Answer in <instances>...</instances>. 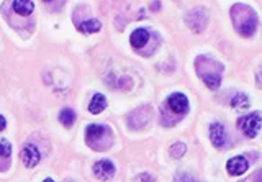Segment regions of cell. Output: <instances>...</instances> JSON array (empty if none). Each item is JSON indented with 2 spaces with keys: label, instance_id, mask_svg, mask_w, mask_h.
I'll use <instances>...</instances> for the list:
<instances>
[{
  "label": "cell",
  "instance_id": "obj_15",
  "mask_svg": "<svg viewBox=\"0 0 262 182\" xmlns=\"http://www.w3.org/2000/svg\"><path fill=\"white\" fill-rule=\"evenodd\" d=\"M77 28H79V32L85 33V35H89V33H97V32H100L102 23L99 22V20L92 18V20H87V22L79 23V27H77Z\"/></svg>",
  "mask_w": 262,
  "mask_h": 182
},
{
  "label": "cell",
  "instance_id": "obj_17",
  "mask_svg": "<svg viewBox=\"0 0 262 182\" xmlns=\"http://www.w3.org/2000/svg\"><path fill=\"white\" fill-rule=\"evenodd\" d=\"M59 121L64 126L71 128V126L74 125V121H75V112H74L73 109H63L59 112Z\"/></svg>",
  "mask_w": 262,
  "mask_h": 182
},
{
  "label": "cell",
  "instance_id": "obj_22",
  "mask_svg": "<svg viewBox=\"0 0 262 182\" xmlns=\"http://www.w3.org/2000/svg\"><path fill=\"white\" fill-rule=\"evenodd\" d=\"M5 126H7V120H5L2 115H0V131L5 130Z\"/></svg>",
  "mask_w": 262,
  "mask_h": 182
},
{
  "label": "cell",
  "instance_id": "obj_5",
  "mask_svg": "<svg viewBox=\"0 0 262 182\" xmlns=\"http://www.w3.org/2000/svg\"><path fill=\"white\" fill-rule=\"evenodd\" d=\"M151 117H152L151 107L145 105V107L136 109L135 112H131L130 115H128V125H130V128H133V130H141L150 123Z\"/></svg>",
  "mask_w": 262,
  "mask_h": 182
},
{
  "label": "cell",
  "instance_id": "obj_18",
  "mask_svg": "<svg viewBox=\"0 0 262 182\" xmlns=\"http://www.w3.org/2000/svg\"><path fill=\"white\" fill-rule=\"evenodd\" d=\"M186 151H187V146L184 145V143H174L172 145V148H171V156L172 158H182L184 154H186Z\"/></svg>",
  "mask_w": 262,
  "mask_h": 182
},
{
  "label": "cell",
  "instance_id": "obj_3",
  "mask_svg": "<svg viewBox=\"0 0 262 182\" xmlns=\"http://www.w3.org/2000/svg\"><path fill=\"white\" fill-rule=\"evenodd\" d=\"M113 140L110 126L107 125H89L85 130V141L92 149L100 151L110 148Z\"/></svg>",
  "mask_w": 262,
  "mask_h": 182
},
{
  "label": "cell",
  "instance_id": "obj_13",
  "mask_svg": "<svg viewBox=\"0 0 262 182\" xmlns=\"http://www.w3.org/2000/svg\"><path fill=\"white\" fill-rule=\"evenodd\" d=\"M107 109V99H105V95H102V94H95L94 95V99L90 100V105H89V112L90 113H100V112H104V110Z\"/></svg>",
  "mask_w": 262,
  "mask_h": 182
},
{
  "label": "cell",
  "instance_id": "obj_21",
  "mask_svg": "<svg viewBox=\"0 0 262 182\" xmlns=\"http://www.w3.org/2000/svg\"><path fill=\"white\" fill-rule=\"evenodd\" d=\"M138 179H140V182H156V181H154V179L151 178L150 174H141Z\"/></svg>",
  "mask_w": 262,
  "mask_h": 182
},
{
  "label": "cell",
  "instance_id": "obj_16",
  "mask_svg": "<svg viewBox=\"0 0 262 182\" xmlns=\"http://www.w3.org/2000/svg\"><path fill=\"white\" fill-rule=\"evenodd\" d=\"M231 107L236 109V110H244V109H248V107H249V99H248V95L243 94V92L236 94L234 97L231 99Z\"/></svg>",
  "mask_w": 262,
  "mask_h": 182
},
{
  "label": "cell",
  "instance_id": "obj_11",
  "mask_svg": "<svg viewBox=\"0 0 262 182\" xmlns=\"http://www.w3.org/2000/svg\"><path fill=\"white\" fill-rule=\"evenodd\" d=\"M210 140L215 145V148H225L226 146V130L222 123H212L210 125Z\"/></svg>",
  "mask_w": 262,
  "mask_h": 182
},
{
  "label": "cell",
  "instance_id": "obj_23",
  "mask_svg": "<svg viewBox=\"0 0 262 182\" xmlns=\"http://www.w3.org/2000/svg\"><path fill=\"white\" fill-rule=\"evenodd\" d=\"M43 182H54V181H53V179H44Z\"/></svg>",
  "mask_w": 262,
  "mask_h": 182
},
{
  "label": "cell",
  "instance_id": "obj_10",
  "mask_svg": "<svg viewBox=\"0 0 262 182\" xmlns=\"http://www.w3.org/2000/svg\"><path fill=\"white\" fill-rule=\"evenodd\" d=\"M22 159H23V163H25L27 168H35V166H37L39 163V159H41L39 149L32 143L25 145L23 149H22Z\"/></svg>",
  "mask_w": 262,
  "mask_h": 182
},
{
  "label": "cell",
  "instance_id": "obj_9",
  "mask_svg": "<svg viewBox=\"0 0 262 182\" xmlns=\"http://www.w3.org/2000/svg\"><path fill=\"white\" fill-rule=\"evenodd\" d=\"M249 168V163L244 156H234L231 158L228 163H226V171H228L229 176H241L244 174Z\"/></svg>",
  "mask_w": 262,
  "mask_h": 182
},
{
  "label": "cell",
  "instance_id": "obj_2",
  "mask_svg": "<svg viewBox=\"0 0 262 182\" xmlns=\"http://www.w3.org/2000/svg\"><path fill=\"white\" fill-rule=\"evenodd\" d=\"M195 71L198 77L203 80L205 85L212 90H217L222 84L223 77V64L208 56H198L195 61Z\"/></svg>",
  "mask_w": 262,
  "mask_h": 182
},
{
  "label": "cell",
  "instance_id": "obj_6",
  "mask_svg": "<svg viewBox=\"0 0 262 182\" xmlns=\"http://www.w3.org/2000/svg\"><path fill=\"white\" fill-rule=\"evenodd\" d=\"M186 22H187V25L190 27L192 32L200 33V32H203L205 27H207L208 15H207V12H205L203 8H193V10H190V12L187 13Z\"/></svg>",
  "mask_w": 262,
  "mask_h": 182
},
{
  "label": "cell",
  "instance_id": "obj_14",
  "mask_svg": "<svg viewBox=\"0 0 262 182\" xmlns=\"http://www.w3.org/2000/svg\"><path fill=\"white\" fill-rule=\"evenodd\" d=\"M13 10L18 15H30L33 13L35 3L33 0H13Z\"/></svg>",
  "mask_w": 262,
  "mask_h": 182
},
{
  "label": "cell",
  "instance_id": "obj_1",
  "mask_svg": "<svg viewBox=\"0 0 262 182\" xmlns=\"http://www.w3.org/2000/svg\"><path fill=\"white\" fill-rule=\"evenodd\" d=\"M231 20H233L236 32L241 36L249 38L256 33V28H258V15H256L254 8H251L244 3H236L231 7Z\"/></svg>",
  "mask_w": 262,
  "mask_h": 182
},
{
  "label": "cell",
  "instance_id": "obj_20",
  "mask_svg": "<svg viewBox=\"0 0 262 182\" xmlns=\"http://www.w3.org/2000/svg\"><path fill=\"white\" fill-rule=\"evenodd\" d=\"M243 182H262V171H256L254 174H251L249 178Z\"/></svg>",
  "mask_w": 262,
  "mask_h": 182
},
{
  "label": "cell",
  "instance_id": "obj_8",
  "mask_svg": "<svg viewBox=\"0 0 262 182\" xmlns=\"http://www.w3.org/2000/svg\"><path fill=\"white\" fill-rule=\"evenodd\" d=\"M94 174L97 179L100 181H109L115 174V166L109 159H100L94 164Z\"/></svg>",
  "mask_w": 262,
  "mask_h": 182
},
{
  "label": "cell",
  "instance_id": "obj_12",
  "mask_svg": "<svg viewBox=\"0 0 262 182\" xmlns=\"http://www.w3.org/2000/svg\"><path fill=\"white\" fill-rule=\"evenodd\" d=\"M148 39H150V33H148V30H145V28H138V30H135V32L131 33L130 43H131L133 48L140 49V48H143V46H145V44L148 43Z\"/></svg>",
  "mask_w": 262,
  "mask_h": 182
},
{
  "label": "cell",
  "instance_id": "obj_4",
  "mask_svg": "<svg viewBox=\"0 0 262 182\" xmlns=\"http://www.w3.org/2000/svg\"><path fill=\"white\" fill-rule=\"evenodd\" d=\"M261 125H262V117L259 112L249 113L238 120V126L248 138H256V135H258L261 130Z\"/></svg>",
  "mask_w": 262,
  "mask_h": 182
},
{
  "label": "cell",
  "instance_id": "obj_7",
  "mask_svg": "<svg viewBox=\"0 0 262 182\" xmlns=\"http://www.w3.org/2000/svg\"><path fill=\"white\" fill-rule=\"evenodd\" d=\"M166 105L176 115H186L188 112V99L184 94H172L167 99Z\"/></svg>",
  "mask_w": 262,
  "mask_h": 182
},
{
  "label": "cell",
  "instance_id": "obj_24",
  "mask_svg": "<svg viewBox=\"0 0 262 182\" xmlns=\"http://www.w3.org/2000/svg\"><path fill=\"white\" fill-rule=\"evenodd\" d=\"M46 2H48V0H46Z\"/></svg>",
  "mask_w": 262,
  "mask_h": 182
},
{
  "label": "cell",
  "instance_id": "obj_19",
  "mask_svg": "<svg viewBox=\"0 0 262 182\" xmlns=\"http://www.w3.org/2000/svg\"><path fill=\"white\" fill-rule=\"evenodd\" d=\"M10 154H12V145L7 140H0V156L3 159H7L10 158Z\"/></svg>",
  "mask_w": 262,
  "mask_h": 182
}]
</instances>
